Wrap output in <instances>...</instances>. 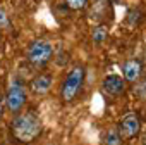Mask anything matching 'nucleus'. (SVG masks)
I'll return each instance as SVG.
<instances>
[{"label": "nucleus", "mask_w": 146, "mask_h": 145, "mask_svg": "<svg viewBox=\"0 0 146 145\" xmlns=\"http://www.w3.org/2000/svg\"><path fill=\"white\" fill-rule=\"evenodd\" d=\"M52 83H53V80H52L50 75H38V76H35L31 80L29 88H31V92L35 95H45L46 92H50Z\"/></svg>", "instance_id": "9"}, {"label": "nucleus", "mask_w": 146, "mask_h": 145, "mask_svg": "<svg viewBox=\"0 0 146 145\" xmlns=\"http://www.w3.org/2000/svg\"><path fill=\"white\" fill-rule=\"evenodd\" d=\"M117 131H119V135H120L122 140H131V138L137 136L139 131H141V119H139V116L134 114V112L125 114L120 119Z\"/></svg>", "instance_id": "5"}, {"label": "nucleus", "mask_w": 146, "mask_h": 145, "mask_svg": "<svg viewBox=\"0 0 146 145\" xmlns=\"http://www.w3.org/2000/svg\"><path fill=\"white\" fill-rule=\"evenodd\" d=\"M43 130V123L40 116L33 111H26L21 114H16V117L11 123V131L16 136V140L23 143L33 142Z\"/></svg>", "instance_id": "1"}, {"label": "nucleus", "mask_w": 146, "mask_h": 145, "mask_svg": "<svg viewBox=\"0 0 146 145\" xmlns=\"http://www.w3.org/2000/svg\"><path fill=\"white\" fill-rule=\"evenodd\" d=\"M102 90L110 97H119L125 90V81L119 75H108V76H105V80L102 83Z\"/></svg>", "instance_id": "6"}, {"label": "nucleus", "mask_w": 146, "mask_h": 145, "mask_svg": "<svg viewBox=\"0 0 146 145\" xmlns=\"http://www.w3.org/2000/svg\"><path fill=\"white\" fill-rule=\"evenodd\" d=\"M122 75H124L125 81H131V83L139 81L141 76H143V64H141V60H137V59L125 60L124 66H122Z\"/></svg>", "instance_id": "7"}, {"label": "nucleus", "mask_w": 146, "mask_h": 145, "mask_svg": "<svg viewBox=\"0 0 146 145\" xmlns=\"http://www.w3.org/2000/svg\"><path fill=\"white\" fill-rule=\"evenodd\" d=\"M26 104V88L21 81H12L7 93H5V105L11 112L19 114V111L24 107Z\"/></svg>", "instance_id": "4"}, {"label": "nucleus", "mask_w": 146, "mask_h": 145, "mask_svg": "<svg viewBox=\"0 0 146 145\" xmlns=\"http://www.w3.org/2000/svg\"><path fill=\"white\" fill-rule=\"evenodd\" d=\"M110 14H112V9H110L108 0H96L90 9V19L95 21V23H102Z\"/></svg>", "instance_id": "8"}, {"label": "nucleus", "mask_w": 146, "mask_h": 145, "mask_svg": "<svg viewBox=\"0 0 146 145\" xmlns=\"http://www.w3.org/2000/svg\"><path fill=\"white\" fill-rule=\"evenodd\" d=\"M11 28V21H9V16L7 12L0 7V30H9Z\"/></svg>", "instance_id": "14"}, {"label": "nucleus", "mask_w": 146, "mask_h": 145, "mask_svg": "<svg viewBox=\"0 0 146 145\" xmlns=\"http://www.w3.org/2000/svg\"><path fill=\"white\" fill-rule=\"evenodd\" d=\"M103 143L105 145H120L122 143V138H120V135H119L117 130H108L103 135Z\"/></svg>", "instance_id": "10"}, {"label": "nucleus", "mask_w": 146, "mask_h": 145, "mask_svg": "<svg viewBox=\"0 0 146 145\" xmlns=\"http://www.w3.org/2000/svg\"><path fill=\"white\" fill-rule=\"evenodd\" d=\"M91 36H93V42H95V43H102V42L107 38V26H103V24L95 26Z\"/></svg>", "instance_id": "11"}, {"label": "nucleus", "mask_w": 146, "mask_h": 145, "mask_svg": "<svg viewBox=\"0 0 146 145\" xmlns=\"http://www.w3.org/2000/svg\"><path fill=\"white\" fill-rule=\"evenodd\" d=\"M143 145H146V133L143 135Z\"/></svg>", "instance_id": "16"}, {"label": "nucleus", "mask_w": 146, "mask_h": 145, "mask_svg": "<svg viewBox=\"0 0 146 145\" xmlns=\"http://www.w3.org/2000/svg\"><path fill=\"white\" fill-rule=\"evenodd\" d=\"M2 114H4V100L0 97V119H2Z\"/></svg>", "instance_id": "15"}, {"label": "nucleus", "mask_w": 146, "mask_h": 145, "mask_svg": "<svg viewBox=\"0 0 146 145\" xmlns=\"http://www.w3.org/2000/svg\"><path fill=\"white\" fill-rule=\"evenodd\" d=\"M65 4L72 11H81L88 5V0H65Z\"/></svg>", "instance_id": "13"}, {"label": "nucleus", "mask_w": 146, "mask_h": 145, "mask_svg": "<svg viewBox=\"0 0 146 145\" xmlns=\"http://www.w3.org/2000/svg\"><path fill=\"white\" fill-rule=\"evenodd\" d=\"M53 55V47L46 40H35L28 48V60L35 66H45Z\"/></svg>", "instance_id": "3"}, {"label": "nucleus", "mask_w": 146, "mask_h": 145, "mask_svg": "<svg viewBox=\"0 0 146 145\" xmlns=\"http://www.w3.org/2000/svg\"><path fill=\"white\" fill-rule=\"evenodd\" d=\"M134 95L139 97L141 100H146V80L136 81V85H134Z\"/></svg>", "instance_id": "12"}, {"label": "nucleus", "mask_w": 146, "mask_h": 145, "mask_svg": "<svg viewBox=\"0 0 146 145\" xmlns=\"http://www.w3.org/2000/svg\"><path fill=\"white\" fill-rule=\"evenodd\" d=\"M83 83H84V67L83 66H74L70 69V72L67 75L64 85H62V90H60L62 100L64 102H72L78 97Z\"/></svg>", "instance_id": "2"}]
</instances>
